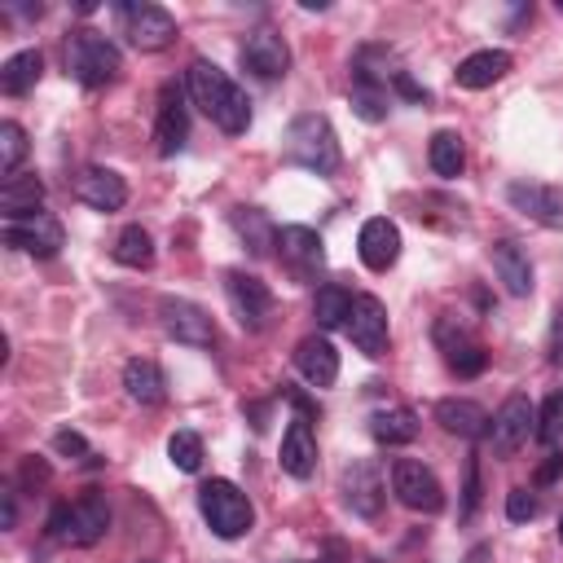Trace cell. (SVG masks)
I'll use <instances>...</instances> for the list:
<instances>
[{"instance_id":"cell-1","label":"cell","mask_w":563,"mask_h":563,"mask_svg":"<svg viewBox=\"0 0 563 563\" xmlns=\"http://www.w3.org/2000/svg\"><path fill=\"white\" fill-rule=\"evenodd\" d=\"M185 88L194 97V106L229 136H242L251 128V101L246 92L211 62V57H194L189 62V75H185Z\"/></svg>"},{"instance_id":"cell-2","label":"cell","mask_w":563,"mask_h":563,"mask_svg":"<svg viewBox=\"0 0 563 563\" xmlns=\"http://www.w3.org/2000/svg\"><path fill=\"white\" fill-rule=\"evenodd\" d=\"M286 158H290L295 167H303V172L334 176L339 163H343V154H339V136H334L330 119L317 114V110L295 114L290 128H286Z\"/></svg>"},{"instance_id":"cell-3","label":"cell","mask_w":563,"mask_h":563,"mask_svg":"<svg viewBox=\"0 0 563 563\" xmlns=\"http://www.w3.org/2000/svg\"><path fill=\"white\" fill-rule=\"evenodd\" d=\"M66 70H70V79L84 84V88H106V84H114V75L123 70V57H119L114 40H106V35L92 31V26H79V31H70V40H66Z\"/></svg>"},{"instance_id":"cell-4","label":"cell","mask_w":563,"mask_h":563,"mask_svg":"<svg viewBox=\"0 0 563 563\" xmlns=\"http://www.w3.org/2000/svg\"><path fill=\"white\" fill-rule=\"evenodd\" d=\"M110 532V506L101 493H84L79 501H62L48 515V537L62 545H97Z\"/></svg>"},{"instance_id":"cell-5","label":"cell","mask_w":563,"mask_h":563,"mask_svg":"<svg viewBox=\"0 0 563 563\" xmlns=\"http://www.w3.org/2000/svg\"><path fill=\"white\" fill-rule=\"evenodd\" d=\"M198 510H202L207 528H211L216 537H224V541L251 532V523H255V510H251L246 493H242L233 479H207V484L198 488Z\"/></svg>"},{"instance_id":"cell-6","label":"cell","mask_w":563,"mask_h":563,"mask_svg":"<svg viewBox=\"0 0 563 563\" xmlns=\"http://www.w3.org/2000/svg\"><path fill=\"white\" fill-rule=\"evenodd\" d=\"M119 22H123L128 44L141 48V53H158V48H167L176 40V18L163 4H145V0L119 4Z\"/></svg>"},{"instance_id":"cell-7","label":"cell","mask_w":563,"mask_h":563,"mask_svg":"<svg viewBox=\"0 0 563 563\" xmlns=\"http://www.w3.org/2000/svg\"><path fill=\"white\" fill-rule=\"evenodd\" d=\"M391 493L400 497V506H409L418 515L444 510V488H440L435 471L422 466V462H413V457H396L391 462Z\"/></svg>"},{"instance_id":"cell-8","label":"cell","mask_w":563,"mask_h":563,"mask_svg":"<svg viewBox=\"0 0 563 563\" xmlns=\"http://www.w3.org/2000/svg\"><path fill=\"white\" fill-rule=\"evenodd\" d=\"M224 295H229V308H233V317H238L242 330H264L268 325V317H273V290L255 273L229 268L224 273Z\"/></svg>"},{"instance_id":"cell-9","label":"cell","mask_w":563,"mask_h":563,"mask_svg":"<svg viewBox=\"0 0 563 563\" xmlns=\"http://www.w3.org/2000/svg\"><path fill=\"white\" fill-rule=\"evenodd\" d=\"M488 435H493V453L497 457H515L528 444V435H537V409H532V400L523 391L506 396L501 409L488 422Z\"/></svg>"},{"instance_id":"cell-10","label":"cell","mask_w":563,"mask_h":563,"mask_svg":"<svg viewBox=\"0 0 563 563\" xmlns=\"http://www.w3.org/2000/svg\"><path fill=\"white\" fill-rule=\"evenodd\" d=\"M158 321H163L167 339H176V343H185V347H211V343H216V325H211L207 308H198L194 299L163 295V299H158Z\"/></svg>"},{"instance_id":"cell-11","label":"cell","mask_w":563,"mask_h":563,"mask_svg":"<svg viewBox=\"0 0 563 563\" xmlns=\"http://www.w3.org/2000/svg\"><path fill=\"white\" fill-rule=\"evenodd\" d=\"M435 343H440V352H444V361H449V369H453L457 378H475V374H484L488 352H484V343H479L453 312H444V317L435 321Z\"/></svg>"},{"instance_id":"cell-12","label":"cell","mask_w":563,"mask_h":563,"mask_svg":"<svg viewBox=\"0 0 563 563\" xmlns=\"http://www.w3.org/2000/svg\"><path fill=\"white\" fill-rule=\"evenodd\" d=\"M4 242L13 251L35 255V260H53L66 246V233H62V220L57 216L35 211V216H22V220H4Z\"/></svg>"},{"instance_id":"cell-13","label":"cell","mask_w":563,"mask_h":563,"mask_svg":"<svg viewBox=\"0 0 563 563\" xmlns=\"http://www.w3.org/2000/svg\"><path fill=\"white\" fill-rule=\"evenodd\" d=\"M277 255H282V264L295 282H312L325 268V246H321L317 229H308V224L277 229Z\"/></svg>"},{"instance_id":"cell-14","label":"cell","mask_w":563,"mask_h":563,"mask_svg":"<svg viewBox=\"0 0 563 563\" xmlns=\"http://www.w3.org/2000/svg\"><path fill=\"white\" fill-rule=\"evenodd\" d=\"M506 202H510L519 216H528V220H537V224H545V229H563V189H559V185L510 180V185H506Z\"/></svg>"},{"instance_id":"cell-15","label":"cell","mask_w":563,"mask_h":563,"mask_svg":"<svg viewBox=\"0 0 563 563\" xmlns=\"http://www.w3.org/2000/svg\"><path fill=\"white\" fill-rule=\"evenodd\" d=\"M343 330H347V339H352L365 356H383V352H387V308H383V299H374V295H352V312H347Z\"/></svg>"},{"instance_id":"cell-16","label":"cell","mask_w":563,"mask_h":563,"mask_svg":"<svg viewBox=\"0 0 563 563\" xmlns=\"http://www.w3.org/2000/svg\"><path fill=\"white\" fill-rule=\"evenodd\" d=\"M343 506L352 510V515H361V519H374L378 510H383V475H378V466L369 462V457H356L347 471H343Z\"/></svg>"},{"instance_id":"cell-17","label":"cell","mask_w":563,"mask_h":563,"mask_svg":"<svg viewBox=\"0 0 563 563\" xmlns=\"http://www.w3.org/2000/svg\"><path fill=\"white\" fill-rule=\"evenodd\" d=\"M185 141H189V110H185L180 88H176V84H167V88H163V97H158L154 150H158L163 158H172V154H180V150H185Z\"/></svg>"},{"instance_id":"cell-18","label":"cell","mask_w":563,"mask_h":563,"mask_svg":"<svg viewBox=\"0 0 563 563\" xmlns=\"http://www.w3.org/2000/svg\"><path fill=\"white\" fill-rule=\"evenodd\" d=\"M242 66H246L251 75H260V79H282V75L290 70V48H286V40H282L277 31L260 26V31H251L246 44H242Z\"/></svg>"},{"instance_id":"cell-19","label":"cell","mask_w":563,"mask_h":563,"mask_svg":"<svg viewBox=\"0 0 563 563\" xmlns=\"http://www.w3.org/2000/svg\"><path fill=\"white\" fill-rule=\"evenodd\" d=\"M356 251H361V264L374 268V273H387L396 260H400V229L387 220V216H369L356 233Z\"/></svg>"},{"instance_id":"cell-20","label":"cell","mask_w":563,"mask_h":563,"mask_svg":"<svg viewBox=\"0 0 563 563\" xmlns=\"http://www.w3.org/2000/svg\"><path fill=\"white\" fill-rule=\"evenodd\" d=\"M75 198L88 202L92 211H119V207L128 202V185H123V176L110 172V167H84V172L75 176Z\"/></svg>"},{"instance_id":"cell-21","label":"cell","mask_w":563,"mask_h":563,"mask_svg":"<svg viewBox=\"0 0 563 563\" xmlns=\"http://www.w3.org/2000/svg\"><path fill=\"white\" fill-rule=\"evenodd\" d=\"M493 273L506 286V295H515V299L532 295V264H528V251L515 238H501L493 246Z\"/></svg>"},{"instance_id":"cell-22","label":"cell","mask_w":563,"mask_h":563,"mask_svg":"<svg viewBox=\"0 0 563 563\" xmlns=\"http://www.w3.org/2000/svg\"><path fill=\"white\" fill-rule=\"evenodd\" d=\"M295 369H299L312 387H330V383L339 378V352H334V343L321 339V334L299 339V347H295Z\"/></svg>"},{"instance_id":"cell-23","label":"cell","mask_w":563,"mask_h":563,"mask_svg":"<svg viewBox=\"0 0 563 563\" xmlns=\"http://www.w3.org/2000/svg\"><path fill=\"white\" fill-rule=\"evenodd\" d=\"M435 422L449 431V435H462V440H479L484 431H488V413L475 405V400H466V396H444L440 405H435Z\"/></svg>"},{"instance_id":"cell-24","label":"cell","mask_w":563,"mask_h":563,"mask_svg":"<svg viewBox=\"0 0 563 563\" xmlns=\"http://www.w3.org/2000/svg\"><path fill=\"white\" fill-rule=\"evenodd\" d=\"M282 471L295 479H308L317 471V435L308 427V418H295L282 435Z\"/></svg>"},{"instance_id":"cell-25","label":"cell","mask_w":563,"mask_h":563,"mask_svg":"<svg viewBox=\"0 0 563 563\" xmlns=\"http://www.w3.org/2000/svg\"><path fill=\"white\" fill-rule=\"evenodd\" d=\"M506 70H510V53H501V48H479V53H471V57L457 62L453 79H457V88L479 92V88H493Z\"/></svg>"},{"instance_id":"cell-26","label":"cell","mask_w":563,"mask_h":563,"mask_svg":"<svg viewBox=\"0 0 563 563\" xmlns=\"http://www.w3.org/2000/svg\"><path fill=\"white\" fill-rule=\"evenodd\" d=\"M123 387H128V396H132L136 405H145V409H154V405L167 400V378H163V369H158L150 356H132V361L123 365Z\"/></svg>"},{"instance_id":"cell-27","label":"cell","mask_w":563,"mask_h":563,"mask_svg":"<svg viewBox=\"0 0 563 563\" xmlns=\"http://www.w3.org/2000/svg\"><path fill=\"white\" fill-rule=\"evenodd\" d=\"M44 202V180L40 176H4L0 185V207H4V220H22V216H35Z\"/></svg>"},{"instance_id":"cell-28","label":"cell","mask_w":563,"mask_h":563,"mask_svg":"<svg viewBox=\"0 0 563 563\" xmlns=\"http://www.w3.org/2000/svg\"><path fill=\"white\" fill-rule=\"evenodd\" d=\"M40 70H44L40 48H22V53H13V57L0 66V92H9V97H26V92L40 84Z\"/></svg>"},{"instance_id":"cell-29","label":"cell","mask_w":563,"mask_h":563,"mask_svg":"<svg viewBox=\"0 0 563 563\" xmlns=\"http://www.w3.org/2000/svg\"><path fill=\"white\" fill-rule=\"evenodd\" d=\"M369 435H374L378 444H387V449L409 444V440L418 435V413H413V409H405V405L378 409V413L369 418Z\"/></svg>"},{"instance_id":"cell-30","label":"cell","mask_w":563,"mask_h":563,"mask_svg":"<svg viewBox=\"0 0 563 563\" xmlns=\"http://www.w3.org/2000/svg\"><path fill=\"white\" fill-rule=\"evenodd\" d=\"M229 220H233V229H238V238L246 242L251 255H268L277 246V229L268 224V216L260 207H233Z\"/></svg>"},{"instance_id":"cell-31","label":"cell","mask_w":563,"mask_h":563,"mask_svg":"<svg viewBox=\"0 0 563 563\" xmlns=\"http://www.w3.org/2000/svg\"><path fill=\"white\" fill-rule=\"evenodd\" d=\"M427 158H431V172H435V176H444V180L462 176V167H466V150H462V136H457V132H449V128H440V132L431 136V150H427Z\"/></svg>"},{"instance_id":"cell-32","label":"cell","mask_w":563,"mask_h":563,"mask_svg":"<svg viewBox=\"0 0 563 563\" xmlns=\"http://www.w3.org/2000/svg\"><path fill=\"white\" fill-rule=\"evenodd\" d=\"M110 255H114L123 268H150V264H154V238H150L141 224H128V229L114 238Z\"/></svg>"},{"instance_id":"cell-33","label":"cell","mask_w":563,"mask_h":563,"mask_svg":"<svg viewBox=\"0 0 563 563\" xmlns=\"http://www.w3.org/2000/svg\"><path fill=\"white\" fill-rule=\"evenodd\" d=\"M347 312H352V295H347L343 286H321V290H317V299H312V317H317L321 330L343 325Z\"/></svg>"},{"instance_id":"cell-34","label":"cell","mask_w":563,"mask_h":563,"mask_svg":"<svg viewBox=\"0 0 563 563\" xmlns=\"http://www.w3.org/2000/svg\"><path fill=\"white\" fill-rule=\"evenodd\" d=\"M167 457H172L176 471L194 475V471L202 466V435H198V431H172V440H167Z\"/></svg>"},{"instance_id":"cell-35","label":"cell","mask_w":563,"mask_h":563,"mask_svg":"<svg viewBox=\"0 0 563 563\" xmlns=\"http://www.w3.org/2000/svg\"><path fill=\"white\" fill-rule=\"evenodd\" d=\"M22 158H26V132H22V123L4 119L0 123V172L4 176H18V163Z\"/></svg>"},{"instance_id":"cell-36","label":"cell","mask_w":563,"mask_h":563,"mask_svg":"<svg viewBox=\"0 0 563 563\" xmlns=\"http://www.w3.org/2000/svg\"><path fill=\"white\" fill-rule=\"evenodd\" d=\"M537 440L541 444H559L563 440V391H554L541 405V413H537Z\"/></svg>"},{"instance_id":"cell-37","label":"cell","mask_w":563,"mask_h":563,"mask_svg":"<svg viewBox=\"0 0 563 563\" xmlns=\"http://www.w3.org/2000/svg\"><path fill=\"white\" fill-rule=\"evenodd\" d=\"M532 515H537V497L528 488H510L506 493V519L510 523H528Z\"/></svg>"},{"instance_id":"cell-38","label":"cell","mask_w":563,"mask_h":563,"mask_svg":"<svg viewBox=\"0 0 563 563\" xmlns=\"http://www.w3.org/2000/svg\"><path fill=\"white\" fill-rule=\"evenodd\" d=\"M53 449H57L62 457H84V462H97V453L88 449V440H84L79 431H57V435H53Z\"/></svg>"},{"instance_id":"cell-39","label":"cell","mask_w":563,"mask_h":563,"mask_svg":"<svg viewBox=\"0 0 563 563\" xmlns=\"http://www.w3.org/2000/svg\"><path fill=\"white\" fill-rule=\"evenodd\" d=\"M479 506V457H466V493H462V519H471Z\"/></svg>"},{"instance_id":"cell-40","label":"cell","mask_w":563,"mask_h":563,"mask_svg":"<svg viewBox=\"0 0 563 563\" xmlns=\"http://www.w3.org/2000/svg\"><path fill=\"white\" fill-rule=\"evenodd\" d=\"M22 484H26V488H35V484H48V462H40V457H26V462H22Z\"/></svg>"},{"instance_id":"cell-41","label":"cell","mask_w":563,"mask_h":563,"mask_svg":"<svg viewBox=\"0 0 563 563\" xmlns=\"http://www.w3.org/2000/svg\"><path fill=\"white\" fill-rule=\"evenodd\" d=\"M563 475V453H550L545 462H541V471H537V484H554Z\"/></svg>"},{"instance_id":"cell-42","label":"cell","mask_w":563,"mask_h":563,"mask_svg":"<svg viewBox=\"0 0 563 563\" xmlns=\"http://www.w3.org/2000/svg\"><path fill=\"white\" fill-rule=\"evenodd\" d=\"M0 497H4V515H0V528H13V523H18V493H13V488H4Z\"/></svg>"},{"instance_id":"cell-43","label":"cell","mask_w":563,"mask_h":563,"mask_svg":"<svg viewBox=\"0 0 563 563\" xmlns=\"http://www.w3.org/2000/svg\"><path fill=\"white\" fill-rule=\"evenodd\" d=\"M466 563H488V545H475V550L466 554Z\"/></svg>"},{"instance_id":"cell-44","label":"cell","mask_w":563,"mask_h":563,"mask_svg":"<svg viewBox=\"0 0 563 563\" xmlns=\"http://www.w3.org/2000/svg\"><path fill=\"white\" fill-rule=\"evenodd\" d=\"M559 541H563V515H559Z\"/></svg>"},{"instance_id":"cell-45","label":"cell","mask_w":563,"mask_h":563,"mask_svg":"<svg viewBox=\"0 0 563 563\" xmlns=\"http://www.w3.org/2000/svg\"><path fill=\"white\" fill-rule=\"evenodd\" d=\"M141 563H158V559H141Z\"/></svg>"}]
</instances>
